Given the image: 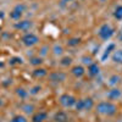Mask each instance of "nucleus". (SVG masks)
Instances as JSON below:
<instances>
[{
    "label": "nucleus",
    "mask_w": 122,
    "mask_h": 122,
    "mask_svg": "<svg viewBox=\"0 0 122 122\" xmlns=\"http://www.w3.org/2000/svg\"><path fill=\"white\" fill-rule=\"evenodd\" d=\"M97 114L100 116H104V117H111V116H115L118 111L117 105L114 103V101H110V100H104V101H100V103L95 104L94 106Z\"/></svg>",
    "instance_id": "obj_1"
},
{
    "label": "nucleus",
    "mask_w": 122,
    "mask_h": 122,
    "mask_svg": "<svg viewBox=\"0 0 122 122\" xmlns=\"http://www.w3.org/2000/svg\"><path fill=\"white\" fill-rule=\"evenodd\" d=\"M95 106V103L93 98L90 97H86V98H82V99H77L76 104H75V109L78 112H83V111H90L93 110Z\"/></svg>",
    "instance_id": "obj_2"
},
{
    "label": "nucleus",
    "mask_w": 122,
    "mask_h": 122,
    "mask_svg": "<svg viewBox=\"0 0 122 122\" xmlns=\"http://www.w3.org/2000/svg\"><path fill=\"white\" fill-rule=\"evenodd\" d=\"M115 36V28L110 23H103L98 29V37L101 40H110Z\"/></svg>",
    "instance_id": "obj_3"
},
{
    "label": "nucleus",
    "mask_w": 122,
    "mask_h": 122,
    "mask_svg": "<svg viewBox=\"0 0 122 122\" xmlns=\"http://www.w3.org/2000/svg\"><path fill=\"white\" fill-rule=\"evenodd\" d=\"M77 101V98L70 93H64L59 97V103L60 105L65 109H72L75 107V104Z\"/></svg>",
    "instance_id": "obj_4"
},
{
    "label": "nucleus",
    "mask_w": 122,
    "mask_h": 122,
    "mask_svg": "<svg viewBox=\"0 0 122 122\" xmlns=\"http://www.w3.org/2000/svg\"><path fill=\"white\" fill-rule=\"evenodd\" d=\"M21 42L27 48H32L34 45H37L39 42H40V38L39 36H37L36 33H32V32H26L22 38H21Z\"/></svg>",
    "instance_id": "obj_5"
},
{
    "label": "nucleus",
    "mask_w": 122,
    "mask_h": 122,
    "mask_svg": "<svg viewBox=\"0 0 122 122\" xmlns=\"http://www.w3.org/2000/svg\"><path fill=\"white\" fill-rule=\"evenodd\" d=\"M25 10H26V6L23 4H17L11 11H10V18L14 20V21H20V20L22 18L23 16V12H25Z\"/></svg>",
    "instance_id": "obj_6"
},
{
    "label": "nucleus",
    "mask_w": 122,
    "mask_h": 122,
    "mask_svg": "<svg viewBox=\"0 0 122 122\" xmlns=\"http://www.w3.org/2000/svg\"><path fill=\"white\" fill-rule=\"evenodd\" d=\"M48 78H49L50 82H53V83H62L66 81L67 75L65 72H62V71H54V72L48 75Z\"/></svg>",
    "instance_id": "obj_7"
},
{
    "label": "nucleus",
    "mask_w": 122,
    "mask_h": 122,
    "mask_svg": "<svg viewBox=\"0 0 122 122\" xmlns=\"http://www.w3.org/2000/svg\"><path fill=\"white\" fill-rule=\"evenodd\" d=\"M122 97V90L118 87H111L107 92H106V99L110 101H115L118 100Z\"/></svg>",
    "instance_id": "obj_8"
},
{
    "label": "nucleus",
    "mask_w": 122,
    "mask_h": 122,
    "mask_svg": "<svg viewBox=\"0 0 122 122\" xmlns=\"http://www.w3.org/2000/svg\"><path fill=\"white\" fill-rule=\"evenodd\" d=\"M15 29L21 30V32H28V30L33 27V21L30 20H20L18 22L15 23Z\"/></svg>",
    "instance_id": "obj_9"
},
{
    "label": "nucleus",
    "mask_w": 122,
    "mask_h": 122,
    "mask_svg": "<svg viewBox=\"0 0 122 122\" xmlns=\"http://www.w3.org/2000/svg\"><path fill=\"white\" fill-rule=\"evenodd\" d=\"M71 75H72L73 77L76 78H82L84 75H86V67L83 65H73L72 67H71Z\"/></svg>",
    "instance_id": "obj_10"
},
{
    "label": "nucleus",
    "mask_w": 122,
    "mask_h": 122,
    "mask_svg": "<svg viewBox=\"0 0 122 122\" xmlns=\"http://www.w3.org/2000/svg\"><path fill=\"white\" fill-rule=\"evenodd\" d=\"M49 75V72H48V70L46 68H44V67H34V70L32 71V77L33 78H36V79H42V78H44V77H46Z\"/></svg>",
    "instance_id": "obj_11"
},
{
    "label": "nucleus",
    "mask_w": 122,
    "mask_h": 122,
    "mask_svg": "<svg viewBox=\"0 0 122 122\" xmlns=\"http://www.w3.org/2000/svg\"><path fill=\"white\" fill-rule=\"evenodd\" d=\"M53 120H54V122H68L70 117H68V114L65 110H59L55 112Z\"/></svg>",
    "instance_id": "obj_12"
},
{
    "label": "nucleus",
    "mask_w": 122,
    "mask_h": 122,
    "mask_svg": "<svg viewBox=\"0 0 122 122\" xmlns=\"http://www.w3.org/2000/svg\"><path fill=\"white\" fill-rule=\"evenodd\" d=\"M48 118V112L46 111H37L32 115V118H30V122H44Z\"/></svg>",
    "instance_id": "obj_13"
},
{
    "label": "nucleus",
    "mask_w": 122,
    "mask_h": 122,
    "mask_svg": "<svg viewBox=\"0 0 122 122\" xmlns=\"http://www.w3.org/2000/svg\"><path fill=\"white\" fill-rule=\"evenodd\" d=\"M87 72H88L89 77H97L100 73V66H99V64H97V62L90 64L88 66V68H87Z\"/></svg>",
    "instance_id": "obj_14"
},
{
    "label": "nucleus",
    "mask_w": 122,
    "mask_h": 122,
    "mask_svg": "<svg viewBox=\"0 0 122 122\" xmlns=\"http://www.w3.org/2000/svg\"><path fill=\"white\" fill-rule=\"evenodd\" d=\"M111 61L116 65L122 66V49H115L111 54Z\"/></svg>",
    "instance_id": "obj_15"
},
{
    "label": "nucleus",
    "mask_w": 122,
    "mask_h": 122,
    "mask_svg": "<svg viewBox=\"0 0 122 122\" xmlns=\"http://www.w3.org/2000/svg\"><path fill=\"white\" fill-rule=\"evenodd\" d=\"M121 81H122V77L120 76V75H111L110 77H109V79H107V84L110 86V87H117V84H120L121 83Z\"/></svg>",
    "instance_id": "obj_16"
},
{
    "label": "nucleus",
    "mask_w": 122,
    "mask_h": 122,
    "mask_svg": "<svg viewBox=\"0 0 122 122\" xmlns=\"http://www.w3.org/2000/svg\"><path fill=\"white\" fill-rule=\"evenodd\" d=\"M59 64L62 66V67L72 66V64H73V59L71 57V56H68V55H66V56H61V59H60V61H59Z\"/></svg>",
    "instance_id": "obj_17"
},
{
    "label": "nucleus",
    "mask_w": 122,
    "mask_h": 122,
    "mask_svg": "<svg viewBox=\"0 0 122 122\" xmlns=\"http://www.w3.org/2000/svg\"><path fill=\"white\" fill-rule=\"evenodd\" d=\"M21 109L23 110V112H25L26 115H33V114L36 112V111H34V110H36V106H34L33 104H29V103L23 104Z\"/></svg>",
    "instance_id": "obj_18"
},
{
    "label": "nucleus",
    "mask_w": 122,
    "mask_h": 122,
    "mask_svg": "<svg viewBox=\"0 0 122 122\" xmlns=\"http://www.w3.org/2000/svg\"><path fill=\"white\" fill-rule=\"evenodd\" d=\"M29 64L32 65V66H34V67H39L40 65L43 64V57L39 56V55L32 56V57H30V60H29Z\"/></svg>",
    "instance_id": "obj_19"
},
{
    "label": "nucleus",
    "mask_w": 122,
    "mask_h": 122,
    "mask_svg": "<svg viewBox=\"0 0 122 122\" xmlns=\"http://www.w3.org/2000/svg\"><path fill=\"white\" fill-rule=\"evenodd\" d=\"M114 18L117 21H122V5H117L114 10Z\"/></svg>",
    "instance_id": "obj_20"
},
{
    "label": "nucleus",
    "mask_w": 122,
    "mask_h": 122,
    "mask_svg": "<svg viewBox=\"0 0 122 122\" xmlns=\"http://www.w3.org/2000/svg\"><path fill=\"white\" fill-rule=\"evenodd\" d=\"M16 95H17L20 99H26V98L29 95V93H28V90H26L25 88L20 87V88L16 89Z\"/></svg>",
    "instance_id": "obj_21"
},
{
    "label": "nucleus",
    "mask_w": 122,
    "mask_h": 122,
    "mask_svg": "<svg viewBox=\"0 0 122 122\" xmlns=\"http://www.w3.org/2000/svg\"><path fill=\"white\" fill-rule=\"evenodd\" d=\"M79 44H81V38H78V37H72L67 40V45L71 46V48H75Z\"/></svg>",
    "instance_id": "obj_22"
},
{
    "label": "nucleus",
    "mask_w": 122,
    "mask_h": 122,
    "mask_svg": "<svg viewBox=\"0 0 122 122\" xmlns=\"http://www.w3.org/2000/svg\"><path fill=\"white\" fill-rule=\"evenodd\" d=\"M53 53L55 56H62L64 54V46L60 45V44H55L53 46Z\"/></svg>",
    "instance_id": "obj_23"
},
{
    "label": "nucleus",
    "mask_w": 122,
    "mask_h": 122,
    "mask_svg": "<svg viewBox=\"0 0 122 122\" xmlns=\"http://www.w3.org/2000/svg\"><path fill=\"white\" fill-rule=\"evenodd\" d=\"M22 64V59L20 56H12L9 60V65L10 66H16V65H21Z\"/></svg>",
    "instance_id": "obj_24"
},
{
    "label": "nucleus",
    "mask_w": 122,
    "mask_h": 122,
    "mask_svg": "<svg viewBox=\"0 0 122 122\" xmlns=\"http://www.w3.org/2000/svg\"><path fill=\"white\" fill-rule=\"evenodd\" d=\"M10 122H28V120H27V117L25 116V115H15V116H12V118L10 120Z\"/></svg>",
    "instance_id": "obj_25"
},
{
    "label": "nucleus",
    "mask_w": 122,
    "mask_h": 122,
    "mask_svg": "<svg viewBox=\"0 0 122 122\" xmlns=\"http://www.w3.org/2000/svg\"><path fill=\"white\" fill-rule=\"evenodd\" d=\"M82 64H83V66H89L90 64H93L94 61H93V59H92V56H89V55H84V56H82Z\"/></svg>",
    "instance_id": "obj_26"
},
{
    "label": "nucleus",
    "mask_w": 122,
    "mask_h": 122,
    "mask_svg": "<svg viewBox=\"0 0 122 122\" xmlns=\"http://www.w3.org/2000/svg\"><path fill=\"white\" fill-rule=\"evenodd\" d=\"M40 90H42V86L37 84V86H34V87L30 88V89L28 90V93H29L30 95H37V94L40 93Z\"/></svg>",
    "instance_id": "obj_27"
},
{
    "label": "nucleus",
    "mask_w": 122,
    "mask_h": 122,
    "mask_svg": "<svg viewBox=\"0 0 122 122\" xmlns=\"http://www.w3.org/2000/svg\"><path fill=\"white\" fill-rule=\"evenodd\" d=\"M49 50H50V48H49L48 45H43V46H40V49H39V56H42V57L46 56V55L49 54Z\"/></svg>",
    "instance_id": "obj_28"
},
{
    "label": "nucleus",
    "mask_w": 122,
    "mask_h": 122,
    "mask_svg": "<svg viewBox=\"0 0 122 122\" xmlns=\"http://www.w3.org/2000/svg\"><path fill=\"white\" fill-rule=\"evenodd\" d=\"M111 49L115 50V44H110V45H109V48H106V50H105V54H104V56H103L104 59H105V57H106V56H107V55L111 53Z\"/></svg>",
    "instance_id": "obj_29"
},
{
    "label": "nucleus",
    "mask_w": 122,
    "mask_h": 122,
    "mask_svg": "<svg viewBox=\"0 0 122 122\" xmlns=\"http://www.w3.org/2000/svg\"><path fill=\"white\" fill-rule=\"evenodd\" d=\"M75 0H61V5H67V4H71V3H73Z\"/></svg>",
    "instance_id": "obj_30"
},
{
    "label": "nucleus",
    "mask_w": 122,
    "mask_h": 122,
    "mask_svg": "<svg viewBox=\"0 0 122 122\" xmlns=\"http://www.w3.org/2000/svg\"><path fill=\"white\" fill-rule=\"evenodd\" d=\"M117 38H118V40H120V42H122V30H121V32L118 33V36H117Z\"/></svg>",
    "instance_id": "obj_31"
},
{
    "label": "nucleus",
    "mask_w": 122,
    "mask_h": 122,
    "mask_svg": "<svg viewBox=\"0 0 122 122\" xmlns=\"http://www.w3.org/2000/svg\"><path fill=\"white\" fill-rule=\"evenodd\" d=\"M3 66H4V64H3V62H1V61H0V68H1V67H3Z\"/></svg>",
    "instance_id": "obj_32"
},
{
    "label": "nucleus",
    "mask_w": 122,
    "mask_h": 122,
    "mask_svg": "<svg viewBox=\"0 0 122 122\" xmlns=\"http://www.w3.org/2000/svg\"><path fill=\"white\" fill-rule=\"evenodd\" d=\"M0 122H1V118H0Z\"/></svg>",
    "instance_id": "obj_33"
}]
</instances>
